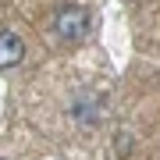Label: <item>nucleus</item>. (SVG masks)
<instances>
[{
	"label": "nucleus",
	"instance_id": "f257e3e1",
	"mask_svg": "<svg viewBox=\"0 0 160 160\" xmlns=\"http://www.w3.org/2000/svg\"><path fill=\"white\" fill-rule=\"evenodd\" d=\"M53 25H57V36H64V39H75V36L86 32L89 14H86V7H61L57 18H53Z\"/></svg>",
	"mask_w": 160,
	"mask_h": 160
},
{
	"label": "nucleus",
	"instance_id": "f03ea898",
	"mask_svg": "<svg viewBox=\"0 0 160 160\" xmlns=\"http://www.w3.org/2000/svg\"><path fill=\"white\" fill-rule=\"evenodd\" d=\"M22 53H25V43L18 39L11 29H4L0 32V68H14V64L22 61Z\"/></svg>",
	"mask_w": 160,
	"mask_h": 160
}]
</instances>
